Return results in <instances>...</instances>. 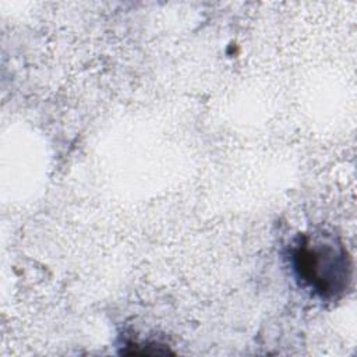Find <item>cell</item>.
I'll use <instances>...</instances> for the list:
<instances>
[{"label":"cell","instance_id":"6da1fadb","mask_svg":"<svg viewBox=\"0 0 357 357\" xmlns=\"http://www.w3.org/2000/svg\"><path fill=\"white\" fill-rule=\"evenodd\" d=\"M297 276L322 298L340 296L351 280L344 247L329 234L304 236L293 251Z\"/></svg>","mask_w":357,"mask_h":357}]
</instances>
